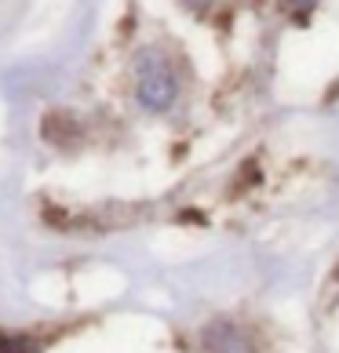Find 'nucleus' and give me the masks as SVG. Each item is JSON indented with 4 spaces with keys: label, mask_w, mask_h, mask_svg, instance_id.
Returning <instances> with one entry per match:
<instances>
[{
    "label": "nucleus",
    "mask_w": 339,
    "mask_h": 353,
    "mask_svg": "<svg viewBox=\"0 0 339 353\" xmlns=\"http://www.w3.org/2000/svg\"><path fill=\"white\" fill-rule=\"evenodd\" d=\"M135 95L142 102V110L150 113H164L179 95V81L175 70L157 55V51H142L139 66H135Z\"/></svg>",
    "instance_id": "nucleus-1"
},
{
    "label": "nucleus",
    "mask_w": 339,
    "mask_h": 353,
    "mask_svg": "<svg viewBox=\"0 0 339 353\" xmlns=\"http://www.w3.org/2000/svg\"><path fill=\"white\" fill-rule=\"evenodd\" d=\"M208 353H252V346H249V339H244L238 328L215 324V328L208 332Z\"/></svg>",
    "instance_id": "nucleus-2"
},
{
    "label": "nucleus",
    "mask_w": 339,
    "mask_h": 353,
    "mask_svg": "<svg viewBox=\"0 0 339 353\" xmlns=\"http://www.w3.org/2000/svg\"><path fill=\"white\" fill-rule=\"evenodd\" d=\"M0 353H37V346L30 343V339H22V335L0 332Z\"/></svg>",
    "instance_id": "nucleus-3"
},
{
    "label": "nucleus",
    "mask_w": 339,
    "mask_h": 353,
    "mask_svg": "<svg viewBox=\"0 0 339 353\" xmlns=\"http://www.w3.org/2000/svg\"><path fill=\"white\" fill-rule=\"evenodd\" d=\"M284 4H289V8H310L314 0H284Z\"/></svg>",
    "instance_id": "nucleus-4"
}]
</instances>
